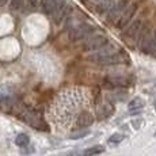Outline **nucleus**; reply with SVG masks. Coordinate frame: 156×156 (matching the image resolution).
Returning a JSON list of instances; mask_svg holds the SVG:
<instances>
[{"label":"nucleus","mask_w":156,"mask_h":156,"mask_svg":"<svg viewBox=\"0 0 156 156\" xmlns=\"http://www.w3.org/2000/svg\"><path fill=\"white\" fill-rule=\"evenodd\" d=\"M155 136H156V133H155Z\"/></svg>","instance_id":"20"},{"label":"nucleus","mask_w":156,"mask_h":156,"mask_svg":"<svg viewBox=\"0 0 156 156\" xmlns=\"http://www.w3.org/2000/svg\"><path fill=\"white\" fill-rule=\"evenodd\" d=\"M124 139H125V136H124V134H121V133L112 134V136L107 139V144H109V145H112V147L118 145L121 141H124Z\"/></svg>","instance_id":"14"},{"label":"nucleus","mask_w":156,"mask_h":156,"mask_svg":"<svg viewBox=\"0 0 156 156\" xmlns=\"http://www.w3.org/2000/svg\"><path fill=\"white\" fill-rule=\"evenodd\" d=\"M16 114H19L18 117H20V119L25 121L31 128L40 129V130H48V125L45 122L44 117L37 110L31 109V107H22Z\"/></svg>","instance_id":"4"},{"label":"nucleus","mask_w":156,"mask_h":156,"mask_svg":"<svg viewBox=\"0 0 156 156\" xmlns=\"http://www.w3.org/2000/svg\"><path fill=\"white\" fill-rule=\"evenodd\" d=\"M143 20L141 19H136V20H133V22L130 23V25H128V27H125L126 30H125V33H124V38L125 40H132V41H134L136 42L137 41V38H139V34H140V31H141V29H143Z\"/></svg>","instance_id":"9"},{"label":"nucleus","mask_w":156,"mask_h":156,"mask_svg":"<svg viewBox=\"0 0 156 156\" xmlns=\"http://www.w3.org/2000/svg\"><path fill=\"white\" fill-rule=\"evenodd\" d=\"M27 4L30 5L31 10H37L41 4V0H27Z\"/></svg>","instance_id":"17"},{"label":"nucleus","mask_w":156,"mask_h":156,"mask_svg":"<svg viewBox=\"0 0 156 156\" xmlns=\"http://www.w3.org/2000/svg\"><path fill=\"white\" fill-rule=\"evenodd\" d=\"M143 107H144V101L141 99V98H134V99H132L130 102H129L128 109L132 114H137V113L141 112Z\"/></svg>","instance_id":"11"},{"label":"nucleus","mask_w":156,"mask_h":156,"mask_svg":"<svg viewBox=\"0 0 156 156\" xmlns=\"http://www.w3.org/2000/svg\"><path fill=\"white\" fill-rule=\"evenodd\" d=\"M64 5H65V0H41L40 7L44 14L55 18L64 8Z\"/></svg>","instance_id":"6"},{"label":"nucleus","mask_w":156,"mask_h":156,"mask_svg":"<svg viewBox=\"0 0 156 156\" xmlns=\"http://www.w3.org/2000/svg\"><path fill=\"white\" fill-rule=\"evenodd\" d=\"M128 3H129V0H119L118 3L113 4L112 7H110V10L107 11V20H109L110 23H113V25H115L117 20L121 16V14L124 12L125 7L128 5Z\"/></svg>","instance_id":"8"},{"label":"nucleus","mask_w":156,"mask_h":156,"mask_svg":"<svg viewBox=\"0 0 156 156\" xmlns=\"http://www.w3.org/2000/svg\"><path fill=\"white\" fill-rule=\"evenodd\" d=\"M107 44V38L103 34H90L87 38H84V42L82 45V49L84 52H95V50L101 49L102 46Z\"/></svg>","instance_id":"5"},{"label":"nucleus","mask_w":156,"mask_h":156,"mask_svg":"<svg viewBox=\"0 0 156 156\" xmlns=\"http://www.w3.org/2000/svg\"><path fill=\"white\" fill-rule=\"evenodd\" d=\"M97 101L92 94L86 88H69L61 92L56 98L52 107V117L56 125L62 128H72L75 130V124L83 113L88 112V106H95Z\"/></svg>","instance_id":"1"},{"label":"nucleus","mask_w":156,"mask_h":156,"mask_svg":"<svg viewBox=\"0 0 156 156\" xmlns=\"http://www.w3.org/2000/svg\"><path fill=\"white\" fill-rule=\"evenodd\" d=\"M148 55H151L152 57H155V58H156V30L154 31V34H152L151 48H149V53H148Z\"/></svg>","instance_id":"15"},{"label":"nucleus","mask_w":156,"mask_h":156,"mask_svg":"<svg viewBox=\"0 0 156 156\" xmlns=\"http://www.w3.org/2000/svg\"><path fill=\"white\" fill-rule=\"evenodd\" d=\"M137 7H139V4H137L136 2H133V3H128V5L125 7V10H124V12L121 14V16H119V19L117 20V23H115V27H118V29H125L126 26L130 23V20H132V18L134 16V12H136V10H137Z\"/></svg>","instance_id":"7"},{"label":"nucleus","mask_w":156,"mask_h":156,"mask_svg":"<svg viewBox=\"0 0 156 156\" xmlns=\"http://www.w3.org/2000/svg\"><path fill=\"white\" fill-rule=\"evenodd\" d=\"M88 60L95 64L101 65H117V64H128L129 56L124 50H115L113 46L105 45L101 49L95 50L91 56H88Z\"/></svg>","instance_id":"2"},{"label":"nucleus","mask_w":156,"mask_h":156,"mask_svg":"<svg viewBox=\"0 0 156 156\" xmlns=\"http://www.w3.org/2000/svg\"><path fill=\"white\" fill-rule=\"evenodd\" d=\"M68 22H72V25H68V30H69V38L72 41H80L87 38L90 34H92L95 30V26L88 22H83V20H77L75 22L73 18L68 16Z\"/></svg>","instance_id":"3"},{"label":"nucleus","mask_w":156,"mask_h":156,"mask_svg":"<svg viewBox=\"0 0 156 156\" xmlns=\"http://www.w3.org/2000/svg\"><path fill=\"white\" fill-rule=\"evenodd\" d=\"M105 152V147L103 145H94V147H90V148L84 149L82 152V156H95V155H99Z\"/></svg>","instance_id":"12"},{"label":"nucleus","mask_w":156,"mask_h":156,"mask_svg":"<svg viewBox=\"0 0 156 156\" xmlns=\"http://www.w3.org/2000/svg\"><path fill=\"white\" fill-rule=\"evenodd\" d=\"M155 109H156V103H155Z\"/></svg>","instance_id":"19"},{"label":"nucleus","mask_w":156,"mask_h":156,"mask_svg":"<svg viewBox=\"0 0 156 156\" xmlns=\"http://www.w3.org/2000/svg\"><path fill=\"white\" fill-rule=\"evenodd\" d=\"M23 4V0H12L11 2V10H19Z\"/></svg>","instance_id":"16"},{"label":"nucleus","mask_w":156,"mask_h":156,"mask_svg":"<svg viewBox=\"0 0 156 156\" xmlns=\"http://www.w3.org/2000/svg\"><path fill=\"white\" fill-rule=\"evenodd\" d=\"M105 83L109 87H126L132 83V79L128 76L117 75V76H107L105 79Z\"/></svg>","instance_id":"10"},{"label":"nucleus","mask_w":156,"mask_h":156,"mask_svg":"<svg viewBox=\"0 0 156 156\" xmlns=\"http://www.w3.org/2000/svg\"><path fill=\"white\" fill-rule=\"evenodd\" d=\"M29 143H30V139L26 133H19L15 137V144H16L18 147H22V148L23 147H27Z\"/></svg>","instance_id":"13"},{"label":"nucleus","mask_w":156,"mask_h":156,"mask_svg":"<svg viewBox=\"0 0 156 156\" xmlns=\"http://www.w3.org/2000/svg\"><path fill=\"white\" fill-rule=\"evenodd\" d=\"M7 3V0H0V5H3V4H5Z\"/></svg>","instance_id":"18"}]
</instances>
